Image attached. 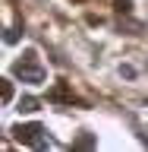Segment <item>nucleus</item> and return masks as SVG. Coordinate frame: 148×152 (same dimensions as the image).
Segmentation results:
<instances>
[{
    "label": "nucleus",
    "mask_w": 148,
    "mask_h": 152,
    "mask_svg": "<svg viewBox=\"0 0 148 152\" xmlns=\"http://www.w3.org/2000/svg\"><path fill=\"white\" fill-rule=\"evenodd\" d=\"M13 73L19 76V79H22V83H44V66L38 64V57L32 54V51H28L25 57H22V60H16V66H13Z\"/></svg>",
    "instance_id": "1"
},
{
    "label": "nucleus",
    "mask_w": 148,
    "mask_h": 152,
    "mask_svg": "<svg viewBox=\"0 0 148 152\" xmlns=\"http://www.w3.org/2000/svg\"><path fill=\"white\" fill-rule=\"evenodd\" d=\"M16 140L25 142V146H38V149H44L47 146V130L41 124H25V127H16Z\"/></svg>",
    "instance_id": "2"
},
{
    "label": "nucleus",
    "mask_w": 148,
    "mask_h": 152,
    "mask_svg": "<svg viewBox=\"0 0 148 152\" xmlns=\"http://www.w3.org/2000/svg\"><path fill=\"white\" fill-rule=\"evenodd\" d=\"M35 108H38L35 98H25V102H19V111H35Z\"/></svg>",
    "instance_id": "3"
}]
</instances>
